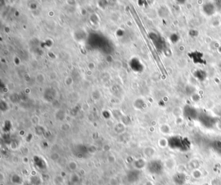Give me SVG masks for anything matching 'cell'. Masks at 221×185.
Masks as SVG:
<instances>
[{"label": "cell", "mask_w": 221, "mask_h": 185, "mask_svg": "<svg viewBox=\"0 0 221 185\" xmlns=\"http://www.w3.org/2000/svg\"><path fill=\"white\" fill-rule=\"evenodd\" d=\"M168 145L174 149H180L181 151L187 150L189 148V142L180 137H171L168 141Z\"/></svg>", "instance_id": "obj_1"}, {"label": "cell", "mask_w": 221, "mask_h": 185, "mask_svg": "<svg viewBox=\"0 0 221 185\" xmlns=\"http://www.w3.org/2000/svg\"><path fill=\"white\" fill-rule=\"evenodd\" d=\"M147 169L148 172L152 175H160L163 173L164 169L163 163L160 160H152L147 164Z\"/></svg>", "instance_id": "obj_2"}, {"label": "cell", "mask_w": 221, "mask_h": 185, "mask_svg": "<svg viewBox=\"0 0 221 185\" xmlns=\"http://www.w3.org/2000/svg\"><path fill=\"white\" fill-rule=\"evenodd\" d=\"M198 119L200 122L207 127H211L215 124V119L206 115V114H202V115H199Z\"/></svg>", "instance_id": "obj_3"}, {"label": "cell", "mask_w": 221, "mask_h": 185, "mask_svg": "<svg viewBox=\"0 0 221 185\" xmlns=\"http://www.w3.org/2000/svg\"><path fill=\"white\" fill-rule=\"evenodd\" d=\"M184 115L187 118L192 119L198 117V113L196 109L191 106H186L184 108Z\"/></svg>", "instance_id": "obj_4"}, {"label": "cell", "mask_w": 221, "mask_h": 185, "mask_svg": "<svg viewBox=\"0 0 221 185\" xmlns=\"http://www.w3.org/2000/svg\"><path fill=\"white\" fill-rule=\"evenodd\" d=\"M185 175L183 172H178L174 175L173 180L176 185H184L185 183Z\"/></svg>", "instance_id": "obj_5"}, {"label": "cell", "mask_w": 221, "mask_h": 185, "mask_svg": "<svg viewBox=\"0 0 221 185\" xmlns=\"http://www.w3.org/2000/svg\"><path fill=\"white\" fill-rule=\"evenodd\" d=\"M128 181H130V183H134L138 181L140 178V173L139 171L134 170V171H129L128 176Z\"/></svg>", "instance_id": "obj_6"}, {"label": "cell", "mask_w": 221, "mask_h": 185, "mask_svg": "<svg viewBox=\"0 0 221 185\" xmlns=\"http://www.w3.org/2000/svg\"><path fill=\"white\" fill-rule=\"evenodd\" d=\"M203 10L208 15H212L215 11V7L211 3H207V4L204 5V7H203Z\"/></svg>", "instance_id": "obj_7"}, {"label": "cell", "mask_w": 221, "mask_h": 185, "mask_svg": "<svg viewBox=\"0 0 221 185\" xmlns=\"http://www.w3.org/2000/svg\"><path fill=\"white\" fill-rule=\"evenodd\" d=\"M212 148L217 154L221 155V140H215L212 143Z\"/></svg>", "instance_id": "obj_8"}, {"label": "cell", "mask_w": 221, "mask_h": 185, "mask_svg": "<svg viewBox=\"0 0 221 185\" xmlns=\"http://www.w3.org/2000/svg\"><path fill=\"white\" fill-rule=\"evenodd\" d=\"M146 165V163L143 159H138L137 161H135L134 162V166H135V168L137 169H141L143 168H144Z\"/></svg>", "instance_id": "obj_9"}, {"label": "cell", "mask_w": 221, "mask_h": 185, "mask_svg": "<svg viewBox=\"0 0 221 185\" xmlns=\"http://www.w3.org/2000/svg\"><path fill=\"white\" fill-rule=\"evenodd\" d=\"M197 173H198L197 170L194 171V172H193V176H194L195 178H197V179H198V178H200L201 176V173H200L198 174Z\"/></svg>", "instance_id": "obj_10"}, {"label": "cell", "mask_w": 221, "mask_h": 185, "mask_svg": "<svg viewBox=\"0 0 221 185\" xmlns=\"http://www.w3.org/2000/svg\"><path fill=\"white\" fill-rule=\"evenodd\" d=\"M216 5L219 7V8H221V1H216Z\"/></svg>", "instance_id": "obj_11"}]
</instances>
